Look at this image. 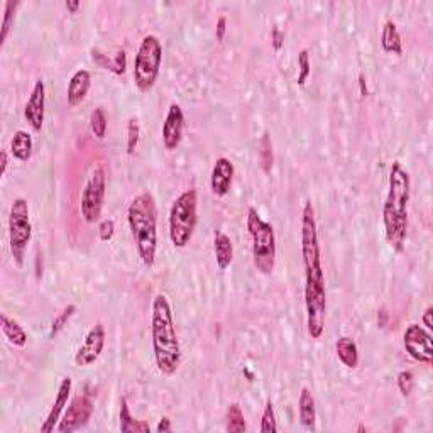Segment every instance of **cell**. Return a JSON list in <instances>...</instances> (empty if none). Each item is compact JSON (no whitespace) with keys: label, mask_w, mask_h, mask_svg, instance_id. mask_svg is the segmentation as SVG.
I'll list each match as a JSON object with an SVG mask.
<instances>
[{"label":"cell","mask_w":433,"mask_h":433,"mask_svg":"<svg viewBox=\"0 0 433 433\" xmlns=\"http://www.w3.org/2000/svg\"><path fill=\"white\" fill-rule=\"evenodd\" d=\"M105 190H107L105 169L104 166H97V168L93 169L90 180L86 181L82 193V200H80L82 217L85 218V222H89V224H95L102 215L105 202Z\"/></svg>","instance_id":"9c48e42d"},{"label":"cell","mask_w":433,"mask_h":433,"mask_svg":"<svg viewBox=\"0 0 433 433\" xmlns=\"http://www.w3.org/2000/svg\"><path fill=\"white\" fill-rule=\"evenodd\" d=\"M19 0H7L3 5V21H2V32H0V46L5 45L7 36H9L10 27H12L14 19H16V12L19 9Z\"/></svg>","instance_id":"484cf974"},{"label":"cell","mask_w":433,"mask_h":433,"mask_svg":"<svg viewBox=\"0 0 433 433\" xmlns=\"http://www.w3.org/2000/svg\"><path fill=\"white\" fill-rule=\"evenodd\" d=\"M0 329H2V333L14 347H24L27 344V332L23 329V325H19L17 320L10 318L5 313L0 315Z\"/></svg>","instance_id":"ffe728a7"},{"label":"cell","mask_w":433,"mask_h":433,"mask_svg":"<svg viewBox=\"0 0 433 433\" xmlns=\"http://www.w3.org/2000/svg\"><path fill=\"white\" fill-rule=\"evenodd\" d=\"M271 41H272V48H274V51H279L283 48V45H285V34H283L278 27H274L272 29Z\"/></svg>","instance_id":"d590c367"},{"label":"cell","mask_w":433,"mask_h":433,"mask_svg":"<svg viewBox=\"0 0 433 433\" xmlns=\"http://www.w3.org/2000/svg\"><path fill=\"white\" fill-rule=\"evenodd\" d=\"M127 222L141 261L148 268H152L158 250V207L151 193H141L130 202Z\"/></svg>","instance_id":"277c9868"},{"label":"cell","mask_w":433,"mask_h":433,"mask_svg":"<svg viewBox=\"0 0 433 433\" xmlns=\"http://www.w3.org/2000/svg\"><path fill=\"white\" fill-rule=\"evenodd\" d=\"M234 163L229 158H218L212 168V174H210V190L218 198L227 195L231 191L232 180H234Z\"/></svg>","instance_id":"9a60e30c"},{"label":"cell","mask_w":433,"mask_h":433,"mask_svg":"<svg viewBox=\"0 0 433 433\" xmlns=\"http://www.w3.org/2000/svg\"><path fill=\"white\" fill-rule=\"evenodd\" d=\"M298 68H300V73H298V85L305 86V83L308 82L312 73L310 53H308V49H301L300 53H298Z\"/></svg>","instance_id":"f546056e"},{"label":"cell","mask_w":433,"mask_h":433,"mask_svg":"<svg viewBox=\"0 0 433 433\" xmlns=\"http://www.w3.org/2000/svg\"><path fill=\"white\" fill-rule=\"evenodd\" d=\"M65 5H67L68 12L76 14L78 12V9H80V5H82V3H80L78 0H67V3H65Z\"/></svg>","instance_id":"60d3db41"},{"label":"cell","mask_w":433,"mask_h":433,"mask_svg":"<svg viewBox=\"0 0 433 433\" xmlns=\"http://www.w3.org/2000/svg\"><path fill=\"white\" fill-rule=\"evenodd\" d=\"M377 323H379V327H386V323H388V312L384 307L377 313Z\"/></svg>","instance_id":"b9f144b4"},{"label":"cell","mask_w":433,"mask_h":433,"mask_svg":"<svg viewBox=\"0 0 433 433\" xmlns=\"http://www.w3.org/2000/svg\"><path fill=\"white\" fill-rule=\"evenodd\" d=\"M298 417H300V423L303 425L307 430H313V428H315V399H313L312 391L308 388H301L300 391V398H298Z\"/></svg>","instance_id":"d6986e66"},{"label":"cell","mask_w":433,"mask_h":433,"mask_svg":"<svg viewBox=\"0 0 433 433\" xmlns=\"http://www.w3.org/2000/svg\"><path fill=\"white\" fill-rule=\"evenodd\" d=\"M301 257L305 268V307H307V330L315 340L322 338L325 330L327 290L322 266V250L318 242L315 209L307 202L301 212Z\"/></svg>","instance_id":"6da1fadb"},{"label":"cell","mask_w":433,"mask_h":433,"mask_svg":"<svg viewBox=\"0 0 433 433\" xmlns=\"http://www.w3.org/2000/svg\"><path fill=\"white\" fill-rule=\"evenodd\" d=\"M359 89H361V95L367 97V85H366V78H364V75H359Z\"/></svg>","instance_id":"7bdbcfd3"},{"label":"cell","mask_w":433,"mask_h":433,"mask_svg":"<svg viewBox=\"0 0 433 433\" xmlns=\"http://www.w3.org/2000/svg\"><path fill=\"white\" fill-rule=\"evenodd\" d=\"M198 222V193L187 190L173 202L169 210V239L176 249L190 244Z\"/></svg>","instance_id":"8992f818"},{"label":"cell","mask_w":433,"mask_h":433,"mask_svg":"<svg viewBox=\"0 0 433 433\" xmlns=\"http://www.w3.org/2000/svg\"><path fill=\"white\" fill-rule=\"evenodd\" d=\"M259 159H261V166H263L264 173H269L272 168V144L269 141L268 134H264V137L261 139L259 144Z\"/></svg>","instance_id":"1f68e13d"},{"label":"cell","mask_w":433,"mask_h":433,"mask_svg":"<svg viewBox=\"0 0 433 433\" xmlns=\"http://www.w3.org/2000/svg\"><path fill=\"white\" fill-rule=\"evenodd\" d=\"M73 388V381L71 377H63L60 383V388H58L56 398H54L53 406H51L48 417H46L45 423L41 425V432L43 433H51L54 430V425L60 420L61 413H63L65 406L68 405V399H70V393Z\"/></svg>","instance_id":"2e32d148"},{"label":"cell","mask_w":433,"mask_h":433,"mask_svg":"<svg viewBox=\"0 0 433 433\" xmlns=\"http://www.w3.org/2000/svg\"><path fill=\"white\" fill-rule=\"evenodd\" d=\"M90 85H92V75L89 70H78L73 73L70 82H68V105L76 107V105L82 104L85 97L89 95Z\"/></svg>","instance_id":"e0dca14e"},{"label":"cell","mask_w":433,"mask_h":433,"mask_svg":"<svg viewBox=\"0 0 433 433\" xmlns=\"http://www.w3.org/2000/svg\"><path fill=\"white\" fill-rule=\"evenodd\" d=\"M105 329L102 323H97L92 329L89 330V333L85 336V340L80 345L78 352L75 354V364L80 367H89L93 362H97V359L100 358L102 352L105 347Z\"/></svg>","instance_id":"7c38bea8"},{"label":"cell","mask_w":433,"mask_h":433,"mask_svg":"<svg viewBox=\"0 0 433 433\" xmlns=\"http://www.w3.org/2000/svg\"><path fill=\"white\" fill-rule=\"evenodd\" d=\"M141 137V127L139 121L136 117H130L127 122V154L132 156L136 152L137 145H139Z\"/></svg>","instance_id":"f1b7e54d"},{"label":"cell","mask_w":433,"mask_h":433,"mask_svg":"<svg viewBox=\"0 0 433 433\" xmlns=\"http://www.w3.org/2000/svg\"><path fill=\"white\" fill-rule=\"evenodd\" d=\"M403 344H405L406 352L413 361L425 364V366H432L433 347L430 330L423 329L418 323H411L403 333Z\"/></svg>","instance_id":"30bf717a"},{"label":"cell","mask_w":433,"mask_h":433,"mask_svg":"<svg viewBox=\"0 0 433 433\" xmlns=\"http://www.w3.org/2000/svg\"><path fill=\"white\" fill-rule=\"evenodd\" d=\"M336 352L338 361L347 369H355L359 366V349L358 344L351 337H340L336 344Z\"/></svg>","instance_id":"44dd1931"},{"label":"cell","mask_w":433,"mask_h":433,"mask_svg":"<svg viewBox=\"0 0 433 433\" xmlns=\"http://www.w3.org/2000/svg\"><path fill=\"white\" fill-rule=\"evenodd\" d=\"M261 433H276L278 432V421H276L274 405L271 401L266 403L263 417H261Z\"/></svg>","instance_id":"83f0119b"},{"label":"cell","mask_w":433,"mask_h":433,"mask_svg":"<svg viewBox=\"0 0 433 433\" xmlns=\"http://www.w3.org/2000/svg\"><path fill=\"white\" fill-rule=\"evenodd\" d=\"M185 132V114L178 104H171L163 124V144L168 151L180 148Z\"/></svg>","instance_id":"5bb4252c"},{"label":"cell","mask_w":433,"mask_h":433,"mask_svg":"<svg viewBox=\"0 0 433 433\" xmlns=\"http://www.w3.org/2000/svg\"><path fill=\"white\" fill-rule=\"evenodd\" d=\"M163 63V46L158 36L148 34L141 41L134 58V83L141 92H149L158 82Z\"/></svg>","instance_id":"52a82bcc"},{"label":"cell","mask_w":433,"mask_h":433,"mask_svg":"<svg viewBox=\"0 0 433 433\" xmlns=\"http://www.w3.org/2000/svg\"><path fill=\"white\" fill-rule=\"evenodd\" d=\"M75 312H76L75 305H70V307L65 308V310L53 320V323H51V329H49V338H54L58 336V333L61 332V330L65 329V325H67L68 320H70L71 316L75 315Z\"/></svg>","instance_id":"4dcf8cb0"},{"label":"cell","mask_w":433,"mask_h":433,"mask_svg":"<svg viewBox=\"0 0 433 433\" xmlns=\"http://www.w3.org/2000/svg\"><path fill=\"white\" fill-rule=\"evenodd\" d=\"M225 31H227V17L220 16L217 21V29H215V36H217V41H224L225 38Z\"/></svg>","instance_id":"8d00e7d4"},{"label":"cell","mask_w":433,"mask_h":433,"mask_svg":"<svg viewBox=\"0 0 433 433\" xmlns=\"http://www.w3.org/2000/svg\"><path fill=\"white\" fill-rule=\"evenodd\" d=\"M121 432L122 433H149L151 427H149L148 421L144 420H136V418L130 414L129 405H127V399H121Z\"/></svg>","instance_id":"cb8c5ba5"},{"label":"cell","mask_w":433,"mask_h":433,"mask_svg":"<svg viewBox=\"0 0 433 433\" xmlns=\"http://www.w3.org/2000/svg\"><path fill=\"white\" fill-rule=\"evenodd\" d=\"M432 315H433V308H432V307H427V310L423 312V316H421V320H423V323H425V327H427V330H432V329H433Z\"/></svg>","instance_id":"f35d334b"},{"label":"cell","mask_w":433,"mask_h":433,"mask_svg":"<svg viewBox=\"0 0 433 433\" xmlns=\"http://www.w3.org/2000/svg\"><path fill=\"white\" fill-rule=\"evenodd\" d=\"M156 432H158V433H168V432H171V420H169L168 417H165V418H161V420H159L158 427H156Z\"/></svg>","instance_id":"74e56055"},{"label":"cell","mask_w":433,"mask_h":433,"mask_svg":"<svg viewBox=\"0 0 433 433\" xmlns=\"http://www.w3.org/2000/svg\"><path fill=\"white\" fill-rule=\"evenodd\" d=\"M0 163H2V168H0V174H5L7 173V166H9V154H7V151H2L0 152Z\"/></svg>","instance_id":"ab89813d"},{"label":"cell","mask_w":433,"mask_h":433,"mask_svg":"<svg viewBox=\"0 0 433 433\" xmlns=\"http://www.w3.org/2000/svg\"><path fill=\"white\" fill-rule=\"evenodd\" d=\"M93 414V403L89 396L78 395L71 399L63 420L58 425L60 433H71L85 427Z\"/></svg>","instance_id":"8fae6325"},{"label":"cell","mask_w":433,"mask_h":433,"mask_svg":"<svg viewBox=\"0 0 433 433\" xmlns=\"http://www.w3.org/2000/svg\"><path fill=\"white\" fill-rule=\"evenodd\" d=\"M126 51L124 49H119L117 51V54H115V58H114V71L112 73H115V75H122L124 71H126Z\"/></svg>","instance_id":"e575fe53"},{"label":"cell","mask_w":433,"mask_h":433,"mask_svg":"<svg viewBox=\"0 0 433 433\" xmlns=\"http://www.w3.org/2000/svg\"><path fill=\"white\" fill-rule=\"evenodd\" d=\"M46 114V86L41 78L34 83L24 107V117L34 132H41Z\"/></svg>","instance_id":"4fadbf2b"},{"label":"cell","mask_w":433,"mask_h":433,"mask_svg":"<svg viewBox=\"0 0 433 433\" xmlns=\"http://www.w3.org/2000/svg\"><path fill=\"white\" fill-rule=\"evenodd\" d=\"M32 148H34V144H32L31 134L25 132V130H17L14 134L12 141H10V154L14 156V159L23 163L29 161L32 156Z\"/></svg>","instance_id":"603a6c76"},{"label":"cell","mask_w":433,"mask_h":433,"mask_svg":"<svg viewBox=\"0 0 433 433\" xmlns=\"http://www.w3.org/2000/svg\"><path fill=\"white\" fill-rule=\"evenodd\" d=\"M32 237V225L29 218V203L25 198H16L9 213L10 253L17 266H23L24 254Z\"/></svg>","instance_id":"ba28073f"},{"label":"cell","mask_w":433,"mask_h":433,"mask_svg":"<svg viewBox=\"0 0 433 433\" xmlns=\"http://www.w3.org/2000/svg\"><path fill=\"white\" fill-rule=\"evenodd\" d=\"M115 234V222L112 218H105L104 222H100L98 225V237H100L102 242H108L112 241Z\"/></svg>","instance_id":"836d02e7"},{"label":"cell","mask_w":433,"mask_h":433,"mask_svg":"<svg viewBox=\"0 0 433 433\" xmlns=\"http://www.w3.org/2000/svg\"><path fill=\"white\" fill-rule=\"evenodd\" d=\"M107 115H105V110L104 108H95V110L90 114V130H92L93 136L97 137V139H105V136H107Z\"/></svg>","instance_id":"4316f807"},{"label":"cell","mask_w":433,"mask_h":433,"mask_svg":"<svg viewBox=\"0 0 433 433\" xmlns=\"http://www.w3.org/2000/svg\"><path fill=\"white\" fill-rule=\"evenodd\" d=\"M410 174L398 161L389 171V190L383 207V224L386 241L396 253H403L408 235Z\"/></svg>","instance_id":"7a4b0ae2"},{"label":"cell","mask_w":433,"mask_h":433,"mask_svg":"<svg viewBox=\"0 0 433 433\" xmlns=\"http://www.w3.org/2000/svg\"><path fill=\"white\" fill-rule=\"evenodd\" d=\"M225 428L229 433H244L246 432V418L239 403H231L225 413Z\"/></svg>","instance_id":"d4e9b609"},{"label":"cell","mask_w":433,"mask_h":433,"mask_svg":"<svg viewBox=\"0 0 433 433\" xmlns=\"http://www.w3.org/2000/svg\"><path fill=\"white\" fill-rule=\"evenodd\" d=\"M381 46H383L384 53L393 54H403V39L398 31V25L393 21H386L383 25V32H381Z\"/></svg>","instance_id":"7402d4cb"},{"label":"cell","mask_w":433,"mask_h":433,"mask_svg":"<svg viewBox=\"0 0 433 433\" xmlns=\"http://www.w3.org/2000/svg\"><path fill=\"white\" fill-rule=\"evenodd\" d=\"M213 253H215L217 266L220 271H225L234 261V244L225 232L215 231L213 234Z\"/></svg>","instance_id":"ac0fdd59"},{"label":"cell","mask_w":433,"mask_h":433,"mask_svg":"<svg viewBox=\"0 0 433 433\" xmlns=\"http://www.w3.org/2000/svg\"><path fill=\"white\" fill-rule=\"evenodd\" d=\"M396 384H398L399 393L403 396H410L411 391H413V386H414V376L411 371H401L396 377Z\"/></svg>","instance_id":"d6a6232c"},{"label":"cell","mask_w":433,"mask_h":433,"mask_svg":"<svg viewBox=\"0 0 433 433\" xmlns=\"http://www.w3.org/2000/svg\"><path fill=\"white\" fill-rule=\"evenodd\" d=\"M247 232L253 239V261L254 266L263 274H271L276 264V237L274 229L269 222L259 215L254 207L247 210Z\"/></svg>","instance_id":"5b68a950"},{"label":"cell","mask_w":433,"mask_h":433,"mask_svg":"<svg viewBox=\"0 0 433 433\" xmlns=\"http://www.w3.org/2000/svg\"><path fill=\"white\" fill-rule=\"evenodd\" d=\"M151 337L156 366L159 373L171 376L181 364V345L174 329L173 310L166 294H156L152 300Z\"/></svg>","instance_id":"3957f363"}]
</instances>
